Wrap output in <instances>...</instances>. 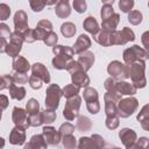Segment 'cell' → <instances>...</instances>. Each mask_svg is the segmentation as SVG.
Segmentation results:
<instances>
[{
  "mask_svg": "<svg viewBox=\"0 0 149 149\" xmlns=\"http://www.w3.org/2000/svg\"><path fill=\"white\" fill-rule=\"evenodd\" d=\"M141 41H142L143 47L146 48V51H149V30L144 31L141 35Z\"/></svg>",
  "mask_w": 149,
  "mask_h": 149,
  "instance_id": "obj_57",
  "label": "cell"
},
{
  "mask_svg": "<svg viewBox=\"0 0 149 149\" xmlns=\"http://www.w3.org/2000/svg\"><path fill=\"white\" fill-rule=\"evenodd\" d=\"M112 149H121V148H119V147H114V148H112Z\"/></svg>",
  "mask_w": 149,
  "mask_h": 149,
  "instance_id": "obj_61",
  "label": "cell"
},
{
  "mask_svg": "<svg viewBox=\"0 0 149 149\" xmlns=\"http://www.w3.org/2000/svg\"><path fill=\"white\" fill-rule=\"evenodd\" d=\"M8 90H9V95L12 99L22 100L26 97V88L23 86H17V85L13 84Z\"/></svg>",
  "mask_w": 149,
  "mask_h": 149,
  "instance_id": "obj_30",
  "label": "cell"
},
{
  "mask_svg": "<svg viewBox=\"0 0 149 149\" xmlns=\"http://www.w3.org/2000/svg\"><path fill=\"white\" fill-rule=\"evenodd\" d=\"M133 6H134V1L133 0H120L119 1V8L123 13H130Z\"/></svg>",
  "mask_w": 149,
  "mask_h": 149,
  "instance_id": "obj_44",
  "label": "cell"
},
{
  "mask_svg": "<svg viewBox=\"0 0 149 149\" xmlns=\"http://www.w3.org/2000/svg\"><path fill=\"white\" fill-rule=\"evenodd\" d=\"M114 14V9H113V5L111 3H104L100 10V16H101V21H105L107 19H109L112 15Z\"/></svg>",
  "mask_w": 149,
  "mask_h": 149,
  "instance_id": "obj_37",
  "label": "cell"
},
{
  "mask_svg": "<svg viewBox=\"0 0 149 149\" xmlns=\"http://www.w3.org/2000/svg\"><path fill=\"white\" fill-rule=\"evenodd\" d=\"M146 56H147V51L144 50V49H142L141 47H139V45H133V47H130V48H127L125 51H123V55H122V57H123V61H125V64L126 65H132V64H134V63H136V62H140V61H146L147 58H146Z\"/></svg>",
  "mask_w": 149,
  "mask_h": 149,
  "instance_id": "obj_4",
  "label": "cell"
},
{
  "mask_svg": "<svg viewBox=\"0 0 149 149\" xmlns=\"http://www.w3.org/2000/svg\"><path fill=\"white\" fill-rule=\"evenodd\" d=\"M62 146L63 149H77V140L73 135H66L62 137Z\"/></svg>",
  "mask_w": 149,
  "mask_h": 149,
  "instance_id": "obj_36",
  "label": "cell"
},
{
  "mask_svg": "<svg viewBox=\"0 0 149 149\" xmlns=\"http://www.w3.org/2000/svg\"><path fill=\"white\" fill-rule=\"evenodd\" d=\"M146 149H149V144H148V146H147V148H146Z\"/></svg>",
  "mask_w": 149,
  "mask_h": 149,
  "instance_id": "obj_62",
  "label": "cell"
},
{
  "mask_svg": "<svg viewBox=\"0 0 149 149\" xmlns=\"http://www.w3.org/2000/svg\"><path fill=\"white\" fill-rule=\"evenodd\" d=\"M42 135L44 136L47 143L50 146H57L62 141V136H61L59 132L56 130V128H54L51 126H44L43 130H42Z\"/></svg>",
  "mask_w": 149,
  "mask_h": 149,
  "instance_id": "obj_14",
  "label": "cell"
},
{
  "mask_svg": "<svg viewBox=\"0 0 149 149\" xmlns=\"http://www.w3.org/2000/svg\"><path fill=\"white\" fill-rule=\"evenodd\" d=\"M63 95L62 88L57 84H50L45 91V109L56 111L59 106V100Z\"/></svg>",
  "mask_w": 149,
  "mask_h": 149,
  "instance_id": "obj_2",
  "label": "cell"
},
{
  "mask_svg": "<svg viewBox=\"0 0 149 149\" xmlns=\"http://www.w3.org/2000/svg\"><path fill=\"white\" fill-rule=\"evenodd\" d=\"M140 122H141V127H142L144 130L149 132V118H144V119L141 120Z\"/></svg>",
  "mask_w": 149,
  "mask_h": 149,
  "instance_id": "obj_59",
  "label": "cell"
},
{
  "mask_svg": "<svg viewBox=\"0 0 149 149\" xmlns=\"http://www.w3.org/2000/svg\"><path fill=\"white\" fill-rule=\"evenodd\" d=\"M36 27L42 28V29L47 30L48 33H51V31H52V23H51L49 20H47V19L40 20V21L37 22V26H36Z\"/></svg>",
  "mask_w": 149,
  "mask_h": 149,
  "instance_id": "obj_51",
  "label": "cell"
},
{
  "mask_svg": "<svg viewBox=\"0 0 149 149\" xmlns=\"http://www.w3.org/2000/svg\"><path fill=\"white\" fill-rule=\"evenodd\" d=\"M26 111H27V113H28L29 116L35 115V114H38L41 112L40 111V104H38V101L36 99H34V98L29 99L28 102H27V105H26Z\"/></svg>",
  "mask_w": 149,
  "mask_h": 149,
  "instance_id": "obj_34",
  "label": "cell"
},
{
  "mask_svg": "<svg viewBox=\"0 0 149 149\" xmlns=\"http://www.w3.org/2000/svg\"><path fill=\"white\" fill-rule=\"evenodd\" d=\"M105 100V113L106 116L118 115V104L121 100V94L118 92H106L104 95ZM119 116V115H118Z\"/></svg>",
  "mask_w": 149,
  "mask_h": 149,
  "instance_id": "obj_8",
  "label": "cell"
},
{
  "mask_svg": "<svg viewBox=\"0 0 149 149\" xmlns=\"http://www.w3.org/2000/svg\"><path fill=\"white\" fill-rule=\"evenodd\" d=\"M144 71H146V64H144L143 61L136 62V63L130 65L129 77L132 79V84L136 88H143L147 85V79H146V76H144Z\"/></svg>",
  "mask_w": 149,
  "mask_h": 149,
  "instance_id": "obj_1",
  "label": "cell"
},
{
  "mask_svg": "<svg viewBox=\"0 0 149 149\" xmlns=\"http://www.w3.org/2000/svg\"><path fill=\"white\" fill-rule=\"evenodd\" d=\"M142 13L140 10H132L130 13H128V21L130 22V24L133 26H137L142 22Z\"/></svg>",
  "mask_w": 149,
  "mask_h": 149,
  "instance_id": "obj_38",
  "label": "cell"
},
{
  "mask_svg": "<svg viewBox=\"0 0 149 149\" xmlns=\"http://www.w3.org/2000/svg\"><path fill=\"white\" fill-rule=\"evenodd\" d=\"M52 52L55 54V56L64 55V56L73 57V55H74V50H73V48L68 47V45H55V47L52 48Z\"/></svg>",
  "mask_w": 149,
  "mask_h": 149,
  "instance_id": "obj_33",
  "label": "cell"
},
{
  "mask_svg": "<svg viewBox=\"0 0 149 149\" xmlns=\"http://www.w3.org/2000/svg\"><path fill=\"white\" fill-rule=\"evenodd\" d=\"M29 122H30V126H31V127H38V126L43 125L42 113L40 112L38 114H35V115L29 116Z\"/></svg>",
  "mask_w": 149,
  "mask_h": 149,
  "instance_id": "obj_49",
  "label": "cell"
},
{
  "mask_svg": "<svg viewBox=\"0 0 149 149\" xmlns=\"http://www.w3.org/2000/svg\"><path fill=\"white\" fill-rule=\"evenodd\" d=\"M91 43H92V42H91V38H90L87 35L81 34V35L77 38V41L74 42V45H73L74 54L80 55V54L87 51L88 48L91 47Z\"/></svg>",
  "mask_w": 149,
  "mask_h": 149,
  "instance_id": "obj_19",
  "label": "cell"
},
{
  "mask_svg": "<svg viewBox=\"0 0 149 149\" xmlns=\"http://www.w3.org/2000/svg\"><path fill=\"white\" fill-rule=\"evenodd\" d=\"M28 83H29V85H30L31 88H34V90H38V88L42 87V83H43V80L31 74V76L29 77V81H28Z\"/></svg>",
  "mask_w": 149,
  "mask_h": 149,
  "instance_id": "obj_50",
  "label": "cell"
},
{
  "mask_svg": "<svg viewBox=\"0 0 149 149\" xmlns=\"http://www.w3.org/2000/svg\"><path fill=\"white\" fill-rule=\"evenodd\" d=\"M73 61L72 57L70 56H64V55H58V56H55L52 58V66L57 70H66L68 69V65L69 63Z\"/></svg>",
  "mask_w": 149,
  "mask_h": 149,
  "instance_id": "obj_28",
  "label": "cell"
},
{
  "mask_svg": "<svg viewBox=\"0 0 149 149\" xmlns=\"http://www.w3.org/2000/svg\"><path fill=\"white\" fill-rule=\"evenodd\" d=\"M83 27H84V29H85L87 33H90L91 35H93V37L97 36V35L100 33V29H101V28H99L98 21H97L95 17H93V16H87V17L84 20V22H83Z\"/></svg>",
  "mask_w": 149,
  "mask_h": 149,
  "instance_id": "obj_24",
  "label": "cell"
},
{
  "mask_svg": "<svg viewBox=\"0 0 149 149\" xmlns=\"http://www.w3.org/2000/svg\"><path fill=\"white\" fill-rule=\"evenodd\" d=\"M147 59H149V51H147V56H146Z\"/></svg>",
  "mask_w": 149,
  "mask_h": 149,
  "instance_id": "obj_60",
  "label": "cell"
},
{
  "mask_svg": "<svg viewBox=\"0 0 149 149\" xmlns=\"http://www.w3.org/2000/svg\"><path fill=\"white\" fill-rule=\"evenodd\" d=\"M119 21H120V15L114 13L109 19L105 20L101 22V30L104 31H107V33H113L116 30V27L119 24Z\"/></svg>",
  "mask_w": 149,
  "mask_h": 149,
  "instance_id": "obj_25",
  "label": "cell"
},
{
  "mask_svg": "<svg viewBox=\"0 0 149 149\" xmlns=\"http://www.w3.org/2000/svg\"><path fill=\"white\" fill-rule=\"evenodd\" d=\"M26 142V129L15 126L9 134V143L14 146H21Z\"/></svg>",
  "mask_w": 149,
  "mask_h": 149,
  "instance_id": "obj_16",
  "label": "cell"
},
{
  "mask_svg": "<svg viewBox=\"0 0 149 149\" xmlns=\"http://www.w3.org/2000/svg\"><path fill=\"white\" fill-rule=\"evenodd\" d=\"M41 113H42V120H43V123H45V125H50V123H52V122L56 120V118H57L56 112H54V111L44 109V111H41Z\"/></svg>",
  "mask_w": 149,
  "mask_h": 149,
  "instance_id": "obj_39",
  "label": "cell"
},
{
  "mask_svg": "<svg viewBox=\"0 0 149 149\" xmlns=\"http://www.w3.org/2000/svg\"><path fill=\"white\" fill-rule=\"evenodd\" d=\"M31 73L33 76L42 79L43 83H50V73L42 63H34L31 65Z\"/></svg>",
  "mask_w": 149,
  "mask_h": 149,
  "instance_id": "obj_17",
  "label": "cell"
},
{
  "mask_svg": "<svg viewBox=\"0 0 149 149\" xmlns=\"http://www.w3.org/2000/svg\"><path fill=\"white\" fill-rule=\"evenodd\" d=\"M71 74L72 73H74V72H78V71H84L83 69H81V66H80V64L77 62V61H71L70 63H69V65H68V69H66Z\"/></svg>",
  "mask_w": 149,
  "mask_h": 149,
  "instance_id": "obj_53",
  "label": "cell"
},
{
  "mask_svg": "<svg viewBox=\"0 0 149 149\" xmlns=\"http://www.w3.org/2000/svg\"><path fill=\"white\" fill-rule=\"evenodd\" d=\"M47 147H48V143L44 136L41 134H36L30 137L29 142L24 144L23 149H47Z\"/></svg>",
  "mask_w": 149,
  "mask_h": 149,
  "instance_id": "obj_18",
  "label": "cell"
},
{
  "mask_svg": "<svg viewBox=\"0 0 149 149\" xmlns=\"http://www.w3.org/2000/svg\"><path fill=\"white\" fill-rule=\"evenodd\" d=\"M0 38H1V48H0V52H5V49L10 40L12 33L9 30V27L6 23H0Z\"/></svg>",
  "mask_w": 149,
  "mask_h": 149,
  "instance_id": "obj_27",
  "label": "cell"
},
{
  "mask_svg": "<svg viewBox=\"0 0 149 149\" xmlns=\"http://www.w3.org/2000/svg\"><path fill=\"white\" fill-rule=\"evenodd\" d=\"M119 137L122 142V144L127 148H130L136 141H137V135L135 133V130L130 129V128H122L119 132Z\"/></svg>",
  "mask_w": 149,
  "mask_h": 149,
  "instance_id": "obj_15",
  "label": "cell"
},
{
  "mask_svg": "<svg viewBox=\"0 0 149 149\" xmlns=\"http://www.w3.org/2000/svg\"><path fill=\"white\" fill-rule=\"evenodd\" d=\"M76 128L79 132H88L92 128V122L87 116H78L77 119V123H76Z\"/></svg>",
  "mask_w": 149,
  "mask_h": 149,
  "instance_id": "obj_31",
  "label": "cell"
},
{
  "mask_svg": "<svg viewBox=\"0 0 149 149\" xmlns=\"http://www.w3.org/2000/svg\"><path fill=\"white\" fill-rule=\"evenodd\" d=\"M139 107V101L136 98L129 97L121 99L118 104V115L119 118H129Z\"/></svg>",
  "mask_w": 149,
  "mask_h": 149,
  "instance_id": "obj_6",
  "label": "cell"
},
{
  "mask_svg": "<svg viewBox=\"0 0 149 149\" xmlns=\"http://www.w3.org/2000/svg\"><path fill=\"white\" fill-rule=\"evenodd\" d=\"M29 3H30V7L34 12H41L44 8V6L47 5L44 1H40V0H30Z\"/></svg>",
  "mask_w": 149,
  "mask_h": 149,
  "instance_id": "obj_52",
  "label": "cell"
},
{
  "mask_svg": "<svg viewBox=\"0 0 149 149\" xmlns=\"http://www.w3.org/2000/svg\"><path fill=\"white\" fill-rule=\"evenodd\" d=\"M14 31L21 36H23V34L29 29L28 26V16L26 14L24 10H17L14 15Z\"/></svg>",
  "mask_w": 149,
  "mask_h": 149,
  "instance_id": "obj_13",
  "label": "cell"
},
{
  "mask_svg": "<svg viewBox=\"0 0 149 149\" xmlns=\"http://www.w3.org/2000/svg\"><path fill=\"white\" fill-rule=\"evenodd\" d=\"M148 144H149L148 137H140L130 148H127V149H146Z\"/></svg>",
  "mask_w": 149,
  "mask_h": 149,
  "instance_id": "obj_45",
  "label": "cell"
},
{
  "mask_svg": "<svg viewBox=\"0 0 149 149\" xmlns=\"http://www.w3.org/2000/svg\"><path fill=\"white\" fill-rule=\"evenodd\" d=\"M77 62L80 64L81 69L86 72V71H88L92 68V65L94 63V54L92 51H88L87 50V51H85V52H83V54L79 55Z\"/></svg>",
  "mask_w": 149,
  "mask_h": 149,
  "instance_id": "obj_21",
  "label": "cell"
},
{
  "mask_svg": "<svg viewBox=\"0 0 149 149\" xmlns=\"http://www.w3.org/2000/svg\"><path fill=\"white\" fill-rule=\"evenodd\" d=\"M72 5H73L74 10H76L77 13H79V14L84 13V12L86 10V8H87V3H86L85 0H73Z\"/></svg>",
  "mask_w": 149,
  "mask_h": 149,
  "instance_id": "obj_46",
  "label": "cell"
},
{
  "mask_svg": "<svg viewBox=\"0 0 149 149\" xmlns=\"http://www.w3.org/2000/svg\"><path fill=\"white\" fill-rule=\"evenodd\" d=\"M144 118H149V104L144 105V106L142 107V109L139 112L137 116H136L137 121H141V120H143Z\"/></svg>",
  "mask_w": 149,
  "mask_h": 149,
  "instance_id": "obj_56",
  "label": "cell"
},
{
  "mask_svg": "<svg viewBox=\"0 0 149 149\" xmlns=\"http://www.w3.org/2000/svg\"><path fill=\"white\" fill-rule=\"evenodd\" d=\"M12 66H13L14 72H19V73H28V71L31 70L29 62L22 56H17V57L13 58Z\"/></svg>",
  "mask_w": 149,
  "mask_h": 149,
  "instance_id": "obj_20",
  "label": "cell"
},
{
  "mask_svg": "<svg viewBox=\"0 0 149 149\" xmlns=\"http://www.w3.org/2000/svg\"><path fill=\"white\" fill-rule=\"evenodd\" d=\"M106 143L99 134H93L91 137L83 136L78 141V149H105Z\"/></svg>",
  "mask_w": 149,
  "mask_h": 149,
  "instance_id": "obj_9",
  "label": "cell"
},
{
  "mask_svg": "<svg viewBox=\"0 0 149 149\" xmlns=\"http://www.w3.org/2000/svg\"><path fill=\"white\" fill-rule=\"evenodd\" d=\"M13 79H14V84H26L27 81H29V77L27 73H19V72H13L12 73Z\"/></svg>",
  "mask_w": 149,
  "mask_h": 149,
  "instance_id": "obj_42",
  "label": "cell"
},
{
  "mask_svg": "<svg viewBox=\"0 0 149 149\" xmlns=\"http://www.w3.org/2000/svg\"><path fill=\"white\" fill-rule=\"evenodd\" d=\"M24 41H23L22 36L16 34L15 31H13L12 36H10V40H9V42H8V44H7L6 49H5V52L8 56L13 57V58L17 57L20 51H21V49H22V43Z\"/></svg>",
  "mask_w": 149,
  "mask_h": 149,
  "instance_id": "obj_11",
  "label": "cell"
},
{
  "mask_svg": "<svg viewBox=\"0 0 149 149\" xmlns=\"http://www.w3.org/2000/svg\"><path fill=\"white\" fill-rule=\"evenodd\" d=\"M55 13L59 19H65L71 14V7L68 0H59L56 3Z\"/></svg>",
  "mask_w": 149,
  "mask_h": 149,
  "instance_id": "obj_26",
  "label": "cell"
},
{
  "mask_svg": "<svg viewBox=\"0 0 149 149\" xmlns=\"http://www.w3.org/2000/svg\"><path fill=\"white\" fill-rule=\"evenodd\" d=\"M22 38H23V41L27 42V43H33V42H35V41H36V37H35L34 29H28V30L23 34Z\"/></svg>",
  "mask_w": 149,
  "mask_h": 149,
  "instance_id": "obj_54",
  "label": "cell"
},
{
  "mask_svg": "<svg viewBox=\"0 0 149 149\" xmlns=\"http://www.w3.org/2000/svg\"><path fill=\"white\" fill-rule=\"evenodd\" d=\"M0 102H1V108L6 109V107L8 106V98L5 94H1L0 95Z\"/></svg>",
  "mask_w": 149,
  "mask_h": 149,
  "instance_id": "obj_58",
  "label": "cell"
},
{
  "mask_svg": "<svg viewBox=\"0 0 149 149\" xmlns=\"http://www.w3.org/2000/svg\"><path fill=\"white\" fill-rule=\"evenodd\" d=\"M12 120L14 122L15 126L22 127L24 129L30 127V122H29V115L27 113L26 109L21 108V107H14L13 108V113H12Z\"/></svg>",
  "mask_w": 149,
  "mask_h": 149,
  "instance_id": "obj_12",
  "label": "cell"
},
{
  "mask_svg": "<svg viewBox=\"0 0 149 149\" xmlns=\"http://www.w3.org/2000/svg\"><path fill=\"white\" fill-rule=\"evenodd\" d=\"M57 41H58V36H57V34L56 33H54V31H51L48 36H47V38L43 41L48 47H55V45H57L56 43H57Z\"/></svg>",
  "mask_w": 149,
  "mask_h": 149,
  "instance_id": "obj_48",
  "label": "cell"
},
{
  "mask_svg": "<svg viewBox=\"0 0 149 149\" xmlns=\"http://www.w3.org/2000/svg\"><path fill=\"white\" fill-rule=\"evenodd\" d=\"M107 72L113 79H118L119 81H122L123 79L129 78L130 66L126 65L119 61H113L107 66Z\"/></svg>",
  "mask_w": 149,
  "mask_h": 149,
  "instance_id": "obj_3",
  "label": "cell"
},
{
  "mask_svg": "<svg viewBox=\"0 0 149 149\" xmlns=\"http://www.w3.org/2000/svg\"><path fill=\"white\" fill-rule=\"evenodd\" d=\"M115 84H116L115 79H113L112 77H109V78H107V79L105 80L104 86H105V88H106L107 92H114V91H115ZM115 92H116V91H115Z\"/></svg>",
  "mask_w": 149,
  "mask_h": 149,
  "instance_id": "obj_55",
  "label": "cell"
},
{
  "mask_svg": "<svg viewBox=\"0 0 149 149\" xmlns=\"http://www.w3.org/2000/svg\"><path fill=\"white\" fill-rule=\"evenodd\" d=\"M58 132H59V134H61L62 137H64L66 135H72V133L74 132V126L71 125L70 122H65V123L61 125Z\"/></svg>",
  "mask_w": 149,
  "mask_h": 149,
  "instance_id": "obj_40",
  "label": "cell"
},
{
  "mask_svg": "<svg viewBox=\"0 0 149 149\" xmlns=\"http://www.w3.org/2000/svg\"><path fill=\"white\" fill-rule=\"evenodd\" d=\"M115 91L118 93H120L121 95H134L137 91V88L130 84V83H127V81H116L115 84Z\"/></svg>",
  "mask_w": 149,
  "mask_h": 149,
  "instance_id": "obj_23",
  "label": "cell"
},
{
  "mask_svg": "<svg viewBox=\"0 0 149 149\" xmlns=\"http://www.w3.org/2000/svg\"><path fill=\"white\" fill-rule=\"evenodd\" d=\"M13 84H14L13 76H12V74H3V76L1 77V85H0V90L9 88Z\"/></svg>",
  "mask_w": 149,
  "mask_h": 149,
  "instance_id": "obj_43",
  "label": "cell"
},
{
  "mask_svg": "<svg viewBox=\"0 0 149 149\" xmlns=\"http://www.w3.org/2000/svg\"><path fill=\"white\" fill-rule=\"evenodd\" d=\"M77 29H76V26L72 23V22H64L62 26H61V33L64 37L66 38H70V37H73L74 34H76Z\"/></svg>",
  "mask_w": 149,
  "mask_h": 149,
  "instance_id": "obj_32",
  "label": "cell"
},
{
  "mask_svg": "<svg viewBox=\"0 0 149 149\" xmlns=\"http://www.w3.org/2000/svg\"><path fill=\"white\" fill-rule=\"evenodd\" d=\"M10 15V8L6 3H0V20L5 21Z\"/></svg>",
  "mask_w": 149,
  "mask_h": 149,
  "instance_id": "obj_47",
  "label": "cell"
},
{
  "mask_svg": "<svg viewBox=\"0 0 149 149\" xmlns=\"http://www.w3.org/2000/svg\"><path fill=\"white\" fill-rule=\"evenodd\" d=\"M71 80H72V84L78 86L79 88L84 87H88V84H90V77L86 74L85 71H78V72H74L71 74Z\"/></svg>",
  "mask_w": 149,
  "mask_h": 149,
  "instance_id": "obj_22",
  "label": "cell"
},
{
  "mask_svg": "<svg viewBox=\"0 0 149 149\" xmlns=\"http://www.w3.org/2000/svg\"><path fill=\"white\" fill-rule=\"evenodd\" d=\"M62 91H63V95H64L66 99H70V98H73V97H76V95H78L80 88H79L78 86L73 85V84H69V85L64 86V87L62 88Z\"/></svg>",
  "mask_w": 149,
  "mask_h": 149,
  "instance_id": "obj_35",
  "label": "cell"
},
{
  "mask_svg": "<svg viewBox=\"0 0 149 149\" xmlns=\"http://www.w3.org/2000/svg\"><path fill=\"white\" fill-rule=\"evenodd\" d=\"M134 40L135 34L128 27H123L122 30H115L112 33V45H125L126 43L133 42Z\"/></svg>",
  "mask_w": 149,
  "mask_h": 149,
  "instance_id": "obj_10",
  "label": "cell"
},
{
  "mask_svg": "<svg viewBox=\"0 0 149 149\" xmlns=\"http://www.w3.org/2000/svg\"><path fill=\"white\" fill-rule=\"evenodd\" d=\"M105 123H106V127H107L108 129L114 130V129H116V128L119 127V123H120L119 116H118V115H115V116H106Z\"/></svg>",
  "mask_w": 149,
  "mask_h": 149,
  "instance_id": "obj_41",
  "label": "cell"
},
{
  "mask_svg": "<svg viewBox=\"0 0 149 149\" xmlns=\"http://www.w3.org/2000/svg\"><path fill=\"white\" fill-rule=\"evenodd\" d=\"M148 7H149V1H148Z\"/></svg>",
  "mask_w": 149,
  "mask_h": 149,
  "instance_id": "obj_63",
  "label": "cell"
},
{
  "mask_svg": "<svg viewBox=\"0 0 149 149\" xmlns=\"http://www.w3.org/2000/svg\"><path fill=\"white\" fill-rule=\"evenodd\" d=\"M84 100L86 101V108L91 114H97L100 111V104H99V94L98 91L93 87H86L84 88L83 93Z\"/></svg>",
  "mask_w": 149,
  "mask_h": 149,
  "instance_id": "obj_5",
  "label": "cell"
},
{
  "mask_svg": "<svg viewBox=\"0 0 149 149\" xmlns=\"http://www.w3.org/2000/svg\"><path fill=\"white\" fill-rule=\"evenodd\" d=\"M94 40L102 47H111L112 45V33L100 30V33L97 36H94Z\"/></svg>",
  "mask_w": 149,
  "mask_h": 149,
  "instance_id": "obj_29",
  "label": "cell"
},
{
  "mask_svg": "<svg viewBox=\"0 0 149 149\" xmlns=\"http://www.w3.org/2000/svg\"><path fill=\"white\" fill-rule=\"evenodd\" d=\"M80 105H81V98L79 95L66 99L65 107L63 109V116L65 118V120L72 121L74 120V118H78Z\"/></svg>",
  "mask_w": 149,
  "mask_h": 149,
  "instance_id": "obj_7",
  "label": "cell"
}]
</instances>
